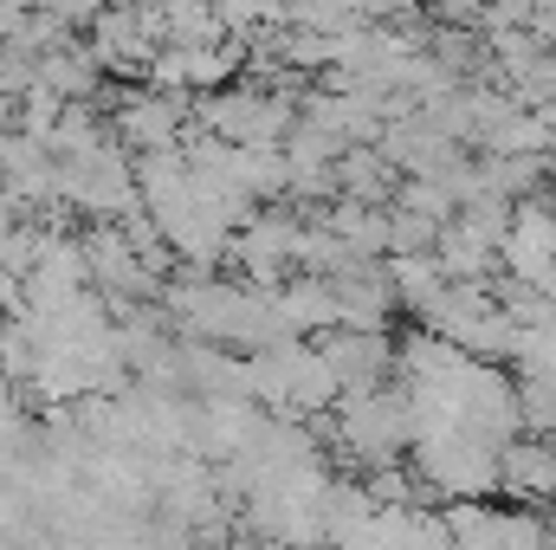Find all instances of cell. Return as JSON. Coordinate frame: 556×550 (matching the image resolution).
Instances as JSON below:
<instances>
[{"instance_id":"cell-3","label":"cell","mask_w":556,"mask_h":550,"mask_svg":"<svg viewBox=\"0 0 556 550\" xmlns=\"http://www.w3.org/2000/svg\"><path fill=\"white\" fill-rule=\"evenodd\" d=\"M408 466L440 499H485L498 486V447L466 427H427L408 440Z\"/></svg>"},{"instance_id":"cell-17","label":"cell","mask_w":556,"mask_h":550,"mask_svg":"<svg viewBox=\"0 0 556 550\" xmlns=\"http://www.w3.org/2000/svg\"><path fill=\"white\" fill-rule=\"evenodd\" d=\"M551 440H556V434H551Z\"/></svg>"},{"instance_id":"cell-2","label":"cell","mask_w":556,"mask_h":550,"mask_svg":"<svg viewBox=\"0 0 556 550\" xmlns=\"http://www.w3.org/2000/svg\"><path fill=\"white\" fill-rule=\"evenodd\" d=\"M330 427L343 440V453L356 466H376V460H402L408 440H415V414L402 383H376V389H343L330 402Z\"/></svg>"},{"instance_id":"cell-7","label":"cell","mask_w":556,"mask_h":550,"mask_svg":"<svg viewBox=\"0 0 556 550\" xmlns=\"http://www.w3.org/2000/svg\"><path fill=\"white\" fill-rule=\"evenodd\" d=\"M311 343H317V357L330 363L337 389H376V383H389V370H395V343H389V330L324 324V330H311Z\"/></svg>"},{"instance_id":"cell-4","label":"cell","mask_w":556,"mask_h":550,"mask_svg":"<svg viewBox=\"0 0 556 550\" xmlns=\"http://www.w3.org/2000/svg\"><path fill=\"white\" fill-rule=\"evenodd\" d=\"M291 117H298V104L291 98H278V91H260L253 78L247 85H214V91H201L194 104H188V124L194 130H207V137H227V142H278L291 130Z\"/></svg>"},{"instance_id":"cell-12","label":"cell","mask_w":556,"mask_h":550,"mask_svg":"<svg viewBox=\"0 0 556 550\" xmlns=\"http://www.w3.org/2000/svg\"><path fill=\"white\" fill-rule=\"evenodd\" d=\"M382 266H389L395 298H402L408 311H420V304L446 285V273H440V260H433V253H382Z\"/></svg>"},{"instance_id":"cell-5","label":"cell","mask_w":556,"mask_h":550,"mask_svg":"<svg viewBox=\"0 0 556 550\" xmlns=\"http://www.w3.org/2000/svg\"><path fill=\"white\" fill-rule=\"evenodd\" d=\"M78 240H85L91 291H104L111 311H117V304H142V298L162 291V273L137 253V240L124 234V221H91V234H78Z\"/></svg>"},{"instance_id":"cell-14","label":"cell","mask_w":556,"mask_h":550,"mask_svg":"<svg viewBox=\"0 0 556 550\" xmlns=\"http://www.w3.org/2000/svg\"><path fill=\"white\" fill-rule=\"evenodd\" d=\"M440 221H427L415 208H389V253H433Z\"/></svg>"},{"instance_id":"cell-11","label":"cell","mask_w":556,"mask_h":550,"mask_svg":"<svg viewBox=\"0 0 556 550\" xmlns=\"http://www.w3.org/2000/svg\"><path fill=\"white\" fill-rule=\"evenodd\" d=\"M330 175H337V195H356V201H389L395 182H402V168L376 142H343L337 162H330Z\"/></svg>"},{"instance_id":"cell-10","label":"cell","mask_w":556,"mask_h":550,"mask_svg":"<svg viewBox=\"0 0 556 550\" xmlns=\"http://www.w3.org/2000/svg\"><path fill=\"white\" fill-rule=\"evenodd\" d=\"M350 253H363V260H382L389 253V208L382 201H356V195H337V201H324V214H317Z\"/></svg>"},{"instance_id":"cell-13","label":"cell","mask_w":556,"mask_h":550,"mask_svg":"<svg viewBox=\"0 0 556 550\" xmlns=\"http://www.w3.org/2000/svg\"><path fill=\"white\" fill-rule=\"evenodd\" d=\"M518 421L531 434H556V376H525L518 383Z\"/></svg>"},{"instance_id":"cell-1","label":"cell","mask_w":556,"mask_h":550,"mask_svg":"<svg viewBox=\"0 0 556 550\" xmlns=\"http://www.w3.org/2000/svg\"><path fill=\"white\" fill-rule=\"evenodd\" d=\"M52 201L85 221H124L137 208V162L117 137L91 142L78 155H52Z\"/></svg>"},{"instance_id":"cell-8","label":"cell","mask_w":556,"mask_h":550,"mask_svg":"<svg viewBox=\"0 0 556 550\" xmlns=\"http://www.w3.org/2000/svg\"><path fill=\"white\" fill-rule=\"evenodd\" d=\"M518 505H551L556 499V440L551 434H511L498 440V486Z\"/></svg>"},{"instance_id":"cell-9","label":"cell","mask_w":556,"mask_h":550,"mask_svg":"<svg viewBox=\"0 0 556 550\" xmlns=\"http://www.w3.org/2000/svg\"><path fill=\"white\" fill-rule=\"evenodd\" d=\"M330 304H337V324L382 330L402 298H395V278H389L382 260H350L343 273H330Z\"/></svg>"},{"instance_id":"cell-6","label":"cell","mask_w":556,"mask_h":550,"mask_svg":"<svg viewBox=\"0 0 556 550\" xmlns=\"http://www.w3.org/2000/svg\"><path fill=\"white\" fill-rule=\"evenodd\" d=\"M111 137L124 142V149H175V142L188 137V91H162V85H142L130 91L117 111H111Z\"/></svg>"},{"instance_id":"cell-15","label":"cell","mask_w":556,"mask_h":550,"mask_svg":"<svg viewBox=\"0 0 556 550\" xmlns=\"http://www.w3.org/2000/svg\"><path fill=\"white\" fill-rule=\"evenodd\" d=\"M39 7H46V13H52L59 26H72V33H85V26H91V20H98V13H104L111 0H39Z\"/></svg>"},{"instance_id":"cell-16","label":"cell","mask_w":556,"mask_h":550,"mask_svg":"<svg viewBox=\"0 0 556 550\" xmlns=\"http://www.w3.org/2000/svg\"><path fill=\"white\" fill-rule=\"evenodd\" d=\"M531 33H538V39L556 52V13H531Z\"/></svg>"}]
</instances>
